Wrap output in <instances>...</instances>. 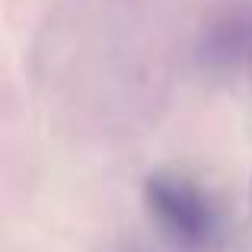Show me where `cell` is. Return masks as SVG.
I'll list each match as a JSON object with an SVG mask.
<instances>
[{
	"mask_svg": "<svg viewBox=\"0 0 252 252\" xmlns=\"http://www.w3.org/2000/svg\"><path fill=\"white\" fill-rule=\"evenodd\" d=\"M144 208L154 227L179 249L208 252L217 243V214L211 201L182 176L154 172L144 179Z\"/></svg>",
	"mask_w": 252,
	"mask_h": 252,
	"instance_id": "cell-1",
	"label": "cell"
}]
</instances>
